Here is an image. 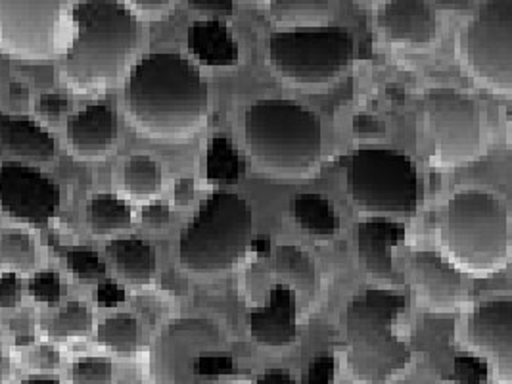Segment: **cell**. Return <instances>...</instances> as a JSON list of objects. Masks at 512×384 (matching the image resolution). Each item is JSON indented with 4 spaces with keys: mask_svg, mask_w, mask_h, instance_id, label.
I'll return each instance as SVG.
<instances>
[{
    "mask_svg": "<svg viewBox=\"0 0 512 384\" xmlns=\"http://www.w3.org/2000/svg\"><path fill=\"white\" fill-rule=\"evenodd\" d=\"M163 173L160 164L144 154L131 156L123 168V189L137 200L154 198L162 191Z\"/></svg>",
    "mask_w": 512,
    "mask_h": 384,
    "instance_id": "cell-28",
    "label": "cell"
},
{
    "mask_svg": "<svg viewBox=\"0 0 512 384\" xmlns=\"http://www.w3.org/2000/svg\"><path fill=\"white\" fill-rule=\"evenodd\" d=\"M0 144L14 156L45 162L56 154V141L33 120L12 118L0 112Z\"/></svg>",
    "mask_w": 512,
    "mask_h": 384,
    "instance_id": "cell-21",
    "label": "cell"
},
{
    "mask_svg": "<svg viewBox=\"0 0 512 384\" xmlns=\"http://www.w3.org/2000/svg\"><path fill=\"white\" fill-rule=\"evenodd\" d=\"M405 239V227L386 216H371L355 229V244L367 273L376 279L392 275V252Z\"/></svg>",
    "mask_w": 512,
    "mask_h": 384,
    "instance_id": "cell-19",
    "label": "cell"
},
{
    "mask_svg": "<svg viewBox=\"0 0 512 384\" xmlns=\"http://www.w3.org/2000/svg\"><path fill=\"white\" fill-rule=\"evenodd\" d=\"M269 248H271L269 237H256V239H252V244H250V250L257 256H267Z\"/></svg>",
    "mask_w": 512,
    "mask_h": 384,
    "instance_id": "cell-47",
    "label": "cell"
},
{
    "mask_svg": "<svg viewBox=\"0 0 512 384\" xmlns=\"http://www.w3.org/2000/svg\"><path fill=\"white\" fill-rule=\"evenodd\" d=\"M244 143L261 171L300 179L321 166L323 127L298 102L259 100L244 112Z\"/></svg>",
    "mask_w": 512,
    "mask_h": 384,
    "instance_id": "cell-4",
    "label": "cell"
},
{
    "mask_svg": "<svg viewBox=\"0 0 512 384\" xmlns=\"http://www.w3.org/2000/svg\"><path fill=\"white\" fill-rule=\"evenodd\" d=\"M117 116L108 104H91L68 121V143L81 158H104L117 143Z\"/></svg>",
    "mask_w": 512,
    "mask_h": 384,
    "instance_id": "cell-18",
    "label": "cell"
},
{
    "mask_svg": "<svg viewBox=\"0 0 512 384\" xmlns=\"http://www.w3.org/2000/svg\"><path fill=\"white\" fill-rule=\"evenodd\" d=\"M489 379V367L486 361L476 354H459L453 361L451 383L486 384Z\"/></svg>",
    "mask_w": 512,
    "mask_h": 384,
    "instance_id": "cell-33",
    "label": "cell"
},
{
    "mask_svg": "<svg viewBox=\"0 0 512 384\" xmlns=\"http://www.w3.org/2000/svg\"><path fill=\"white\" fill-rule=\"evenodd\" d=\"M351 131H353L355 139L374 141V139H382L386 135V123L378 120L373 114L361 112L351 121Z\"/></svg>",
    "mask_w": 512,
    "mask_h": 384,
    "instance_id": "cell-36",
    "label": "cell"
},
{
    "mask_svg": "<svg viewBox=\"0 0 512 384\" xmlns=\"http://www.w3.org/2000/svg\"><path fill=\"white\" fill-rule=\"evenodd\" d=\"M129 4L140 14L156 16V14H162L169 8L171 0H129Z\"/></svg>",
    "mask_w": 512,
    "mask_h": 384,
    "instance_id": "cell-45",
    "label": "cell"
},
{
    "mask_svg": "<svg viewBox=\"0 0 512 384\" xmlns=\"http://www.w3.org/2000/svg\"><path fill=\"white\" fill-rule=\"evenodd\" d=\"M355 41L338 25L282 29L269 37L267 60L273 72L298 89H325L350 72Z\"/></svg>",
    "mask_w": 512,
    "mask_h": 384,
    "instance_id": "cell-8",
    "label": "cell"
},
{
    "mask_svg": "<svg viewBox=\"0 0 512 384\" xmlns=\"http://www.w3.org/2000/svg\"><path fill=\"white\" fill-rule=\"evenodd\" d=\"M445 258L470 277H491L511 260V216L493 192L461 189L445 210Z\"/></svg>",
    "mask_w": 512,
    "mask_h": 384,
    "instance_id": "cell-6",
    "label": "cell"
},
{
    "mask_svg": "<svg viewBox=\"0 0 512 384\" xmlns=\"http://www.w3.org/2000/svg\"><path fill=\"white\" fill-rule=\"evenodd\" d=\"M96 340L121 358H133L139 350L140 325L137 317L121 313L100 323Z\"/></svg>",
    "mask_w": 512,
    "mask_h": 384,
    "instance_id": "cell-26",
    "label": "cell"
},
{
    "mask_svg": "<svg viewBox=\"0 0 512 384\" xmlns=\"http://www.w3.org/2000/svg\"><path fill=\"white\" fill-rule=\"evenodd\" d=\"M257 384H296V381L284 369H269L257 379Z\"/></svg>",
    "mask_w": 512,
    "mask_h": 384,
    "instance_id": "cell-46",
    "label": "cell"
},
{
    "mask_svg": "<svg viewBox=\"0 0 512 384\" xmlns=\"http://www.w3.org/2000/svg\"><path fill=\"white\" fill-rule=\"evenodd\" d=\"M24 296L22 279L14 271H6L0 275V308L10 310L18 308Z\"/></svg>",
    "mask_w": 512,
    "mask_h": 384,
    "instance_id": "cell-37",
    "label": "cell"
},
{
    "mask_svg": "<svg viewBox=\"0 0 512 384\" xmlns=\"http://www.w3.org/2000/svg\"><path fill=\"white\" fill-rule=\"evenodd\" d=\"M60 187L43 171L31 166H0V210L12 219L43 229L58 214Z\"/></svg>",
    "mask_w": 512,
    "mask_h": 384,
    "instance_id": "cell-13",
    "label": "cell"
},
{
    "mask_svg": "<svg viewBox=\"0 0 512 384\" xmlns=\"http://www.w3.org/2000/svg\"><path fill=\"white\" fill-rule=\"evenodd\" d=\"M29 294L35 302L56 306L64 296V285L58 273L54 271H39L29 281Z\"/></svg>",
    "mask_w": 512,
    "mask_h": 384,
    "instance_id": "cell-34",
    "label": "cell"
},
{
    "mask_svg": "<svg viewBox=\"0 0 512 384\" xmlns=\"http://www.w3.org/2000/svg\"><path fill=\"white\" fill-rule=\"evenodd\" d=\"M22 384H60V381L52 377H29Z\"/></svg>",
    "mask_w": 512,
    "mask_h": 384,
    "instance_id": "cell-49",
    "label": "cell"
},
{
    "mask_svg": "<svg viewBox=\"0 0 512 384\" xmlns=\"http://www.w3.org/2000/svg\"><path fill=\"white\" fill-rule=\"evenodd\" d=\"M334 375H336L334 358L332 356H317L309 363V367L303 375V384H332Z\"/></svg>",
    "mask_w": 512,
    "mask_h": 384,
    "instance_id": "cell-38",
    "label": "cell"
},
{
    "mask_svg": "<svg viewBox=\"0 0 512 384\" xmlns=\"http://www.w3.org/2000/svg\"><path fill=\"white\" fill-rule=\"evenodd\" d=\"M277 269L294 277L303 287L315 285L313 260L298 246H280L277 250Z\"/></svg>",
    "mask_w": 512,
    "mask_h": 384,
    "instance_id": "cell-31",
    "label": "cell"
},
{
    "mask_svg": "<svg viewBox=\"0 0 512 384\" xmlns=\"http://www.w3.org/2000/svg\"><path fill=\"white\" fill-rule=\"evenodd\" d=\"M420 114L436 168L468 166L486 152V118L476 98L451 87H434L422 98Z\"/></svg>",
    "mask_w": 512,
    "mask_h": 384,
    "instance_id": "cell-10",
    "label": "cell"
},
{
    "mask_svg": "<svg viewBox=\"0 0 512 384\" xmlns=\"http://www.w3.org/2000/svg\"><path fill=\"white\" fill-rule=\"evenodd\" d=\"M244 160L227 137H213L206 152V175L211 183L234 185L244 175Z\"/></svg>",
    "mask_w": 512,
    "mask_h": 384,
    "instance_id": "cell-27",
    "label": "cell"
},
{
    "mask_svg": "<svg viewBox=\"0 0 512 384\" xmlns=\"http://www.w3.org/2000/svg\"><path fill=\"white\" fill-rule=\"evenodd\" d=\"M66 262L71 273L81 281H94L106 273V264L100 260V256L87 248L70 250Z\"/></svg>",
    "mask_w": 512,
    "mask_h": 384,
    "instance_id": "cell-35",
    "label": "cell"
},
{
    "mask_svg": "<svg viewBox=\"0 0 512 384\" xmlns=\"http://www.w3.org/2000/svg\"><path fill=\"white\" fill-rule=\"evenodd\" d=\"M250 2H261V0H250Z\"/></svg>",
    "mask_w": 512,
    "mask_h": 384,
    "instance_id": "cell-50",
    "label": "cell"
},
{
    "mask_svg": "<svg viewBox=\"0 0 512 384\" xmlns=\"http://www.w3.org/2000/svg\"><path fill=\"white\" fill-rule=\"evenodd\" d=\"M466 344L488 363L495 384L512 383V300L482 302L466 319Z\"/></svg>",
    "mask_w": 512,
    "mask_h": 384,
    "instance_id": "cell-14",
    "label": "cell"
},
{
    "mask_svg": "<svg viewBox=\"0 0 512 384\" xmlns=\"http://www.w3.org/2000/svg\"><path fill=\"white\" fill-rule=\"evenodd\" d=\"M121 302H125V290L116 281H104L96 288V304L100 308H116Z\"/></svg>",
    "mask_w": 512,
    "mask_h": 384,
    "instance_id": "cell-42",
    "label": "cell"
},
{
    "mask_svg": "<svg viewBox=\"0 0 512 384\" xmlns=\"http://www.w3.org/2000/svg\"><path fill=\"white\" fill-rule=\"evenodd\" d=\"M91 327L93 315L89 308L83 302H68L62 312L56 313L45 323V333L52 340L66 342L89 335Z\"/></svg>",
    "mask_w": 512,
    "mask_h": 384,
    "instance_id": "cell-29",
    "label": "cell"
},
{
    "mask_svg": "<svg viewBox=\"0 0 512 384\" xmlns=\"http://www.w3.org/2000/svg\"><path fill=\"white\" fill-rule=\"evenodd\" d=\"M252 239L250 204L236 192H211L181 233L179 262L192 275H223L242 264Z\"/></svg>",
    "mask_w": 512,
    "mask_h": 384,
    "instance_id": "cell-7",
    "label": "cell"
},
{
    "mask_svg": "<svg viewBox=\"0 0 512 384\" xmlns=\"http://www.w3.org/2000/svg\"><path fill=\"white\" fill-rule=\"evenodd\" d=\"M87 225L96 237H110L131 227L133 212L116 194H96L87 204Z\"/></svg>",
    "mask_w": 512,
    "mask_h": 384,
    "instance_id": "cell-24",
    "label": "cell"
},
{
    "mask_svg": "<svg viewBox=\"0 0 512 384\" xmlns=\"http://www.w3.org/2000/svg\"><path fill=\"white\" fill-rule=\"evenodd\" d=\"M31 365L37 369H56L60 365V352L48 344L39 346L33 354H31Z\"/></svg>",
    "mask_w": 512,
    "mask_h": 384,
    "instance_id": "cell-43",
    "label": "cell"
},
{
    "mask_svg": "<svg viewBox=\"0 0 512 384\" xmlns=\"http://www.w3.org/2000/svg\"><path fill=\"white\" fill-rule=\"evenodd\" d=\"M294 221L311 237L330 239L340 231V216L323 194L303 192L290 204Z\"/></svg>",
    "mask_w": 512,
    "mask_h": 384,
    "instance_id": "cell-23",
    "label": "cell"
},
{
    "mask_svg": "<svg viewBox=\"0 0 512 384\" xmlns=\"http://www.w3.org/2000/svg\"><path fill=\"white\" fill-rule=\"evenodd\" d=\"M376 27L396 47H432L440 35L438 14L428 0H384L376 10Z\"/></svg>",
    "mask_w": 512,
    "mask_h": 384,
    "instance_id": "cell-16",
    "label": "cell"
},
{
    "mask_svg": "<svg viewBox=\"0 0 512 384\" xmlns=\"http://www.w3.org/2000/svg\"><path fill=\"white\" fill-rule=\"evenodd\" d=\"M70 110V100L64 95L58 93H48L39 98L37 102V112L48 121H58L66 112Z\"/></svg>",
    "mask_w": 512,
    "mask_h": 384,
    "instance_id": "cell-40",
    "label": "cell"
},
{
    "mask_svg": "<svg viewBox=\"0 0 512 384\" xmlns=\"http://www.w3.org/2000/svg\"><path fill=\"white\" fill-rule=\"evenodd\" d=\"M411 275L420 304L432 312H457L468 302L465 273L443 254L420 250L411 260Z\"/></svg>",
    "mask_w": 512,
    "mask_h": 384,
    "instance_id": "cell-15",
    "label": "cell"
},
{
    "mask_svg": "<svg viewBox=\"0 0 512 384\" xmlns=\"http://www.w3.org/2000/svg\"><path fill=\"white\" fill-rule=\"evenodd\" d=\"M188 6L204 16H211V20L229 18L234 14V0H185Z\"/></svg>",
    "mask_w": 512,
    "mask_h": 384,
    "instance_id": "cell-39",
    "label": "cell"
},
{
    "mask_svg": "<svg viewBox=\"0 0 512 384\" xmlns=\"http://www.w3.org/2000/svg\"><path fill=\"white\" fill-rule=\"evenodd\" d=\"M407 298L396 290L369 288L346 308V363L359 384H390L409 369L413 354L396 335V321Z\"/></svg>",
    "mask_w": 512,
    "mask_h": 384,
    "instance_id": "cell-5",
    "label": "cell"
},
{
    "mask_svg": "<svg viewBox=\"0 0 512 384\" xmlns=\"http://www.w3.org/2000/svg\"><path fill=\"white\" fill-rule=\"evenodd\" d=\"M106 254L125 281L135 285L152 283L158 269V258L156 250L146 240L137 237L114 239L108 242Z\"/></svg>",
    "mask_w": 512,
    "mask_h": 384,
    "instance_id": "cell-22",
    "label": "cell"
},
{
    "mask_svg": "<svg viewBox=\"0 0 512 384\" xmlns=\"http://www.w3.org/2000/svg\"><path fill=\"white\" fill-rule=\"evenodd\" d=\"M144 27L121 0H81L71 6L70 47L64 81L81 95L117 85L135 66Z\"/></svg>",
    "mask_w": 512,
    "mask_h": 384,
    "instance_id": "cell-2",
    "label": "cell"
},
{
    "mask_svg": "<svg viewBox=\"0 0 512 384\" xmlns=\"http://www.w3.org/2000/svg\"><path fill=\"white\" fill-rule=\"evenodd\" d=\"M171 219V208L165 202H148L142 208V221L148 229L160 231Z\"/></svg>",
    "mask_w": 512,
    "mask_h": 384,
    "instance_id": "cell-41",
    "label": "cell"
},
{
    "mask_svg": "<svg viewBox=\"0 0 512 384\" xmlns=\"http://www.w3.org/2000/svg\"><path fill=\"white\" fill-rule=\"evenodd\" d=\"M71 384H114V365L106 358H81L71 367Z\"/></svg>",
    "mask_w": 512,
    "mask_h": 384,
    "instance_id": "cell-32",
    "label": "cell"
},
{
    "mask_svg": "<svg viewBox=\"0 0 512 384\" xmlns=\"http://www.w3.org/2000/svg\"><path fill=\"white\" fill-rule=\"evenodd\" d=\"M148 384H238L240 369L225 327L206 315L167 321L146 360Z\"/></svg>",
    "mask_w": 512,
    "mask_h": 384,
    "instance_id": "cell-3",
    "label": "cell"
},
{
    "mask_svg": "<svg viewBox=\"0 0 512 384\" xmlns=\"http://www.w3.org/2000/svg\"><path fill=\"white\" fill-rule=\"evenodd\" d=\"M125 110L142 135L187 141L210 114V87L200 70L177 52H154L127 73Z\"/></svg>",
    "mask_w": 512,
    "mask_h": 384,
    "instance_id": "cell-1",
    "label": "cell"
},
{
    "mask_svg": "<svg viewBox=\"0 0 512 384\" xmlns=\"http://www.w3.org/2000/svg\"><path fill=\"white\" fill-rule=\"evenodd\" d=\"M70 29L71 0H0V50L10 58H54Z\"/></svg>",
    "mask_w": 512,
    "mask_h": 384,
    "instance_id": "cell-12",
    "label": "cell"
},
{
    "mask_svg": "<svg viewBox=\"0 0 512 384\" xmlns=\"http://www.w3.org/2000/svg\"><path fill=\"white\" fill-rule=\"evenodd\" d=\"M35 242L24 231H4L0 235V265L18 271H31L35 267Z\"/></svg>",
    "mask_w": 512,
    "mask_h": 384,
    "instance_id": "cell-30",
    "label": "cell"
},
{
    "mask_svg": "<svg viewBox=\"0 0 512 384\" xmlns=\"http://www.w3.org/2000/svg\"><path fill=\"white\" fill-rule=\"evenodd\" d=\"M468 73L491 93L512 91V0H482L457 37Z\"/></svg>",
    "mask_w": 512,
    "mask_h": 384,
    "instance_id": "cell-11",
    "label": "cell"
},
{
    "mask_svg": "<svg viewBox=\"0 0 512 384\" xmlns=\"http://www.w3.org/2000/svg\"><path fill=\"white\" fill-rule=\"evenodd\" d=\"M194 192H196V185L192 177H183L175 183L173 187V202L177 208H187L194 200Z\"/></svg>",
    "mask_w": 512,
    "mask_h": 384,
    "instance_id": "cell-44",
    "label": "cell"
},
{
    "mask_svg": "<svg viewBox=\"0 0 512 384\" xmlns=\"http://www.w3.org/2000/svg\"><path fill=\"white\" fill-rule=\"evenodd\" d=\"M330 16V0H269V18L284 29L317 27Z\"/></svg>",
    "mask_w": 512,
    "mask_h": 384,
    "instance_id": "cell-25",
    "label": "cell"
},
{
    "mask_svg": "<svg viewBox=\"0 0 512 384\" xmlns=\"http://www.w3.org/2000/svg\"><path fill=\"white\" fill-rule=\"evenodd\" d=\"M248 331L257 344L284 348L298 338V298L288 287H275L263 308L248 313Z\"/></svg>",
    "mask_w": 512,
    "mask_h": 384,
    "instance_id": "cell-17",
    "label": "cell"
},
{
    "mask_svg": "<svg viewBox=\"0 0 512 384\" xmlns=\"http://www.w3.org/2000/svg\"><path fill=\"white\" fill-rule=\"evenodd\" d=\"M8 377H10V363L0 348V384L8 383Z\"/></svg>",
    "mask_w": 512,
    "mask_h": 384,
    "instance_id": "cell-48",
    "label": "cell"
},
{
    "mask_svg": "<svg viewBox=\"0 0 512 384\" xmlns=\"http://www.w3.org/2000/svg\"><path fill=\"white\" fill-rule=\"evenodd\" d=\"M188 52L206 68H233L240 60L233 31L221 20H200L190 25Z\"/></svg>",
    "mask_w": 512,
    "mask_h": 384,
    "instance_id": "cell-20",
    "label": "cell"
},
{
    "mask_svg": "<svg viewBox=\"0 0 512 384\" xmlns=\"http://www.w3.org/2000/svg\"><path fill=\"white\" fill-rule=\"evenodd\" d=\"M346 189L355 208L369 216H413L419 210L415 162L396 148L367 146L344 158Z\"/></svg>",
    "mask_w": 512,
    "mask_h": 384,
    "instance_id": "cell-9",
    "label": "cell"
}]
</instances>
